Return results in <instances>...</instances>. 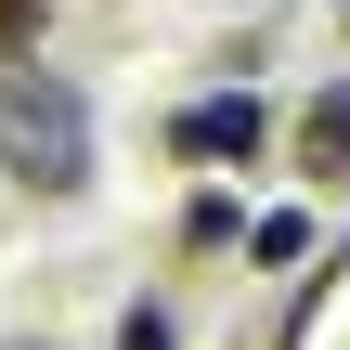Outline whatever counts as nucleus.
<instances>
[{
  "mask_svg": "<svg viewBox=\"0 0 350 350\" xmlns=\"http://www.w3.org/2000/svg\"><path fill=\"white\" fill-rule=\"evenodd\" d=\"M0 169L26 195H91V104L52 65H0Z\"/></svg>",
  "mask_w": 350,
  "mask_h": 350,
  "instance_id": "nucleus-1",
  "label": "nucleus"
},
{
  "mask_svg": "<svg viewBox=\"0 0 350 350\" xmlns=\"http://www.w3.org/2000/svg\"><path fill=\"white\" fill-rule=\"evenodd\" d=\"M260 130H273V117H260V91H208V104H182V117H169V156H182V169H247V156H260Z\"/></svg>",
  "mask_w": 350,
  "mask_h": 350,
  "instance_id": "nucleus-2",
  "label": "nucleus"
},
{
  "mask_svg": "<svg viewBox=\"0 0 350 350\" xmlns=\"http://www.w3.org/2000/svg\"><path fill=\"white\" fill-rule=\"evenodd\" d=\"M299 169H312V182H350V91H325V104L299 117Z\"/></svg>",
  "mask_w": 350,
  "mask_h": 350,
  "instance_id": "nucleus-3",
  "label": "nucleus"
},
{
  "mask_svg": "<svg viewBox=\"0 0 350 350\" xmlns=\"http://www.w3.org/2000/svg\"><path fill=\"white\" fill-rule=\"evenodd\" d=\"M247 260H260V273L312 260V221H299V208H260V221H247Z\"/></svg>",
  "mask_w": 350,
  "mask_h": 350,
  "instance_id": "nucleus-4",
  "label": "nucleus"
},
{
  "mask_svg": "<svg viewBox=\"0 0 350 350\" xmlns=\"http://www.w3.org/2000/svg\"><path fill=\"white\" fill-rule=\"evenodd\" d=\"M182 247H195V260L234 247V195H195V208H182Z\"/></svg>",
  "mask_w": 350,
  "mask_h": 350,
  "instance_id": "nucleus-5",
  "label": "nucleus"
},
{
  "mask_svg": "<svg viewBox=\"0 0 350 350\" xmlns=\"http://www.w3.org/2000/svg\"><path fill=\"white\" fill-rule=\"evenodd\" d=\"M117 350H169V312H156V299H130V312H117Z\"/></svg>",
  "mask_w": 350,
  "mask_h": 350,
  "instance_id": "nucleus-6",
  "label": "nucleus"
},
{
  "mask_svg": "<svg viewBox=\"0 0 350 350\" xmlns=\"http://www.w3.org/2000/svg\"><path fill=\"white\" fill-rule=\"evenodd\" d=\"M39 39V0H0V52H26Z\"/></svg>",
  "mask_w": 350,
  "mask_h": 350,
  "instance_id": "nucleus-7",
  "label": "nucleus"
},
{
  "mask_svg": "<svg viewBox=\"0 0 350 350\" xmlns=\"http://www.w3.org/2000/svg\"><path fill=\"white\" fill-rule=\"evenodd\" d=\"M0 350H39V338H0Z\"/></svg>",
  "mask_w": 350,
  "mask_h": 350,
  "instance_id": "nucleus-8",
  "label": "nucleus"
}]
</instances>
